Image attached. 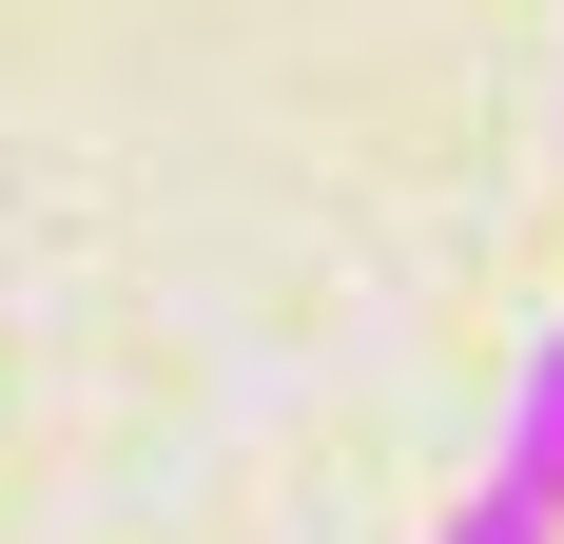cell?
<instances>
[{
  "mask_svg": "<svg viewBox=\"0 0 564 544\" xmlns=\"http://www.w3.org/2000/svg\"><path fill=\"white\" fill-rule=\"evenodd\" d=\"M487 487H507L525 525H564V312L525 330V370H507V428H487Z\"/></svg>",
  "mask_w": 564,
  "mask_h": 544,
  "instance_id": "6da1fadb",
  "label": "cell"
},
{
  "mask_svg": "<svg viewBox=\"0 0 564 544\" xmlns=\"http://www.w3.org/2000/svg\"><path fill=\"white\" fill-rule=\"evenodd\" d=\"M429 544H564V525H525L507 487H467V505H448V525H429Z\"/></svg>",
  "mask_w": 564,
  "mask_h": 544,
  "instance_id": "7a4b0ae2",
  "label": "cell"
}]
</instances>
